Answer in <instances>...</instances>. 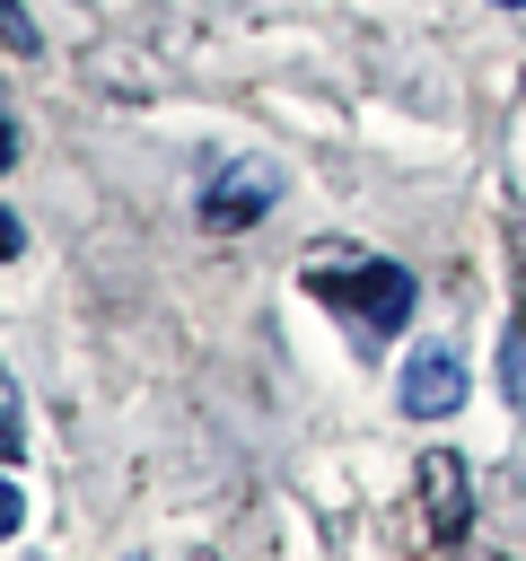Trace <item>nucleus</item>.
Returning <instances> with one entry per match:
<instances>
[{"mask_svg":"<svg viewBox=\"0 0 526 561\" xmlns=\"http://www.w3.org/2000/svg\"><path fill=\"white\" fill-rule=\"evenodd\" d=\"M18 517H26V500H18L9 482H0V535H18Z\"/></svg>","mask_w":526,"mask_h":561,"instance_id":"0eeeda50","label":"nucleus"},{"mask_svg":"<svg viewBox=\"0 0 526 561\" xmlns=\"http://www.w3.org/2000/svg\"><path fill=\"white\" fill-rule=\"evenodd\" d=\"M281 193H289V167H281V158H219V167L202 175V202H193V210H202L210 237H237V228L272 219Z\"/></svg>","mask_w":526,"mask_h":561,"instance_id":"f03ea898","label":"nucleus"},{"mask_svg":"<svg viewBox=\"0 0 526 561\" xmlns=\"http://www.w3.org/2000/svg\"><path fill=\"white\" fill-rule=\"evenodd\" d=\"M18 167V123H9V105H0V175Z\"/></svg>","mask_w":526,"mask_h":561,"instance_id":"6e6552de","label":"nucleus"},{"mask_svg":"<svg viewBox=\"0 0 526 561\" xmlns=\"http://www.w3.org/2000/svg\"><path fill=\"white\" fill-rule=\"evenodd\" d=\"M298 289H307L316 307H333L359 342L403 333V324H412V307H421V280H412L395 254H359V245H307Z\"/></svg>","mask_w":526,"mask_h":561,"instance_id":"f257e3e1","label":"nucleus"},{"mask_svg":"<svg viewBox=\"0 0 526 561\" xmlns=\"http://www.w3.org/2000/svg\"><path fill=\"white\" fill-rule=\"evenodd\" d=\"M421 508H430L438 543H465V526H473V473H465V456H447V447L421 456Z\"/></svg>","mask_w":526,"mask_h":561,"instance_id":"20e7f679","label":"nucleus"},{"mask_svg":"<svg viewBox=\"0 0 526 561\" xmlns=\"http://www.w3.org/2000/svg\"><path fill=\"white\" fill-rule=\"evenodd\" d=\"M0 53H18V61H35V53H44V35H35V18H26L18 0H0Z\"/></svg>","mask_w":526,"mask_h":561,"instance_id":"39448f33","label":"nucleus"},{"mask_svg":"<svg viewBox=\"0 0 526 561\" xmlns=\"http://www.w3.org/2000/svg\"><path fill=\"white\" fill-rule=\"evenodd\" d=\"M491 9H526V0H491Z\"/></svg>","mask_w":526,"mask_h":561,"instance_id":"1a4fd4ad","label":"nucleus"},{"mask_svg":"<svg viewBox=\"0 0 526 561\" xmlns=\"http://www.w3.org/2000/svg\"><path fill=\"white\" fill-rule=\"evenodd\" d=\"M395 403H403V421H447L465 403V351L456 342H412L403 377H395Z\"/></svg>","mask_w":526,"mask_h":561,"instance_id":"7ed1b4c3","label":"nucleus"},{"mask_svg":"<svg viewBox=\"0 0 526 561\" xmlns=\"http://www.w3.org/2000/svg\"><path fill=\"white\" fill-rule=\"evenodd\" d=\"M132 561H140V552H132Z\"/></svg>","mask_w":526,"mask_h":561,"instance_id":"9d476101","label":"nucleus"},{"mask_svg":"<svg viewBox=\"0 0 526 561\" xmlns=\"http://www.w3.org/2000/svg\"><path fill=\"white\" fill-rule=\"evenodd\" d=\"M18 254H26V219L0 202V263H18Z\"/></svg>","mask_w":526,"mask_h":561,"instance_id":"423d86ee","label":"nucleus"}]
</instances>
